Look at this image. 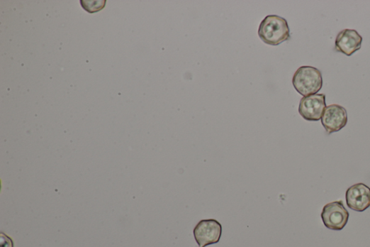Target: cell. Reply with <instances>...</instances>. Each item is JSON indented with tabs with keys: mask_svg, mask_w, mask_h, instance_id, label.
<instances>
[{
	"mask_svg": "<svg viewBox=\"0 0 370 247\" xmlns=\"http://www.w3.org/2000/svg\"><path fill=\"white\" fill-rule=\"evenodd\" d=\"M258 36L267 45L278 46L290 39V30L286 20L279 16H268L258 29Z\"/></svg>",
	"mask_w": 370,
	"mask_h": 247,
	"instance_id": "6da1fadb",
	"label": "cell"
},
{
	"mask_svg": "<svg viewBox=\"0 0 370 247\" xmlns=\"http://www.w3.org/2000/svg\"><path fill=\"white\" fill-rule=\"evenodd\" d=\"M292 84L296 91L303 97L314 95L323 87L320 70L312 66H302L295 72Z\"/></svg>",
	"mask_w": 370,
	"mask_h": 247,
	"instance_id": "7a4b0ae2",
	"label": "cell"
},
{
	"mask_svg": "<svg viewBox=\"0 0 370 247\" xmlns=\"http://www.w3.org/2000/svg\"><path fill=\"white\" fill-rule=\"evenodd\" d=\"M321 218L328 229L342 231L348 223L349 214L342 201L332 202L324 206Z\"/></svg>",
	"mask_w": 370,
	"mask_h": 247,
	"instance_id": "3957f363",
	"label": "cell"
},
{
	"mask_svg": "<svg viewBox=\"0 0 370 247\" xmlns=\"http://www.w3.org/2000/svg\"><path fill=\"white\" fill-rule=\"evenodd\" d=\"M195 239L199 247L219 242L222 235V226L215 219L201 221L194 230Z\"/></svg>",
	"mask_w": 370,
	"mask_h": 247,
	"instance_id": "277c9868",
	"label": "cell"
},
{
	"mask_svg": "<svg viewBox=\"0 0 370 247\" xmlns=\"http://www.w3.org/2000/svg\"><path fill=\"white\" fill-rule=\"evenodd\" d=\"M321 122L327 134L338 132L347 124V111L340 104H330L326 107Z\"/></svg>",
	"mask_w": 370,
	"mask_h": 247,
	"instance_id": "5b68a950",
	"label": "cell"
},
{
	"mask_svg": "<svg viewBox=\"0 0 370 247\" xmlns=\"http://www.w3.org/2000/svg\"><path fill=\"white\" fill-rule=\"evenodd\" d=\"M326 109L325 95L318 94L304 97L299 106L301 116L308 121H318Z\"/></svg>",
	"mask_w": 370,
	"mask_h": 247,
	"instance_id": "8992f818",
	"label": "cell"
},
{
	"mask_svg": "<svg viewBox=\"0 0 370 247\" xmlns=\"http://www.w3.org/2000/svg\"><path fill=\"white\" fill-rule=\"evenodd\" d=\"M348 207L357 212H364L370 207V188L364 184H357L347 191Z\"/></svg>",
	"mask_w": 370,
	"mask_h": 247,
	"instance_id": "52a82bcc",
	"label": "cell"
},
{
	"mask_svg": "<svg viewBox=\"0 0 370 247\" xmlns=\"http://www.w3.org/2000/svg\"><path fill=\"white\" fill-rule=\"evenodd\" d=\"M362 38L353 29H344L340 32L336 39V50L347 56H352L361 47Z\"/></svg>",
	"mask_w": 370,
	"mask_h": 247,
	"instance_id": "ba28073f",
	"label": "cell"
},
{
	"mask_svg": "<svg viewBox=\"0 0 370 247\" xmlns=\"http://www.w3.org/2000/svg\"><path fill=\"white\" fill-rule=\"evenodd\" d=\"M0 247H14L13 240L4 233H1V238H0Z\"/></svg>",
	"mask_w": 370,
	"mask_h": 247,
	"instance_id": "9c48e42d",
	"label": "cell"
}]
</instances>
